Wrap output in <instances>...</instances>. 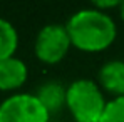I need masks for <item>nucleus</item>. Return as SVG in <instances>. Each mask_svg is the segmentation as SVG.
I'll return each mask as SVG.
<instances>
[{
	"label": "nucleus",
	"mask_w": 124,
	"mask_h": 122,
	"mask_svg": "<svg viewBox=\"0 0 124 122\" xmlns=\"http://www.w3.org/2000/svg\"><path fill=\"white\" fill-rule=\"evenodd\" d=\"M35 95L45 105V109L50 114H54V112H59L62 107H65L67 87H64L61 82L50 80V82L42 84L40 87H39V90L35 92Z\"/></svg>",
	"instance_id": "nucleus-7"
},
{
	"label": "nucleus",
	"mask_w": 124,
	"mask_h": 122,
	"mask_svg": "<svg viewBox=\"0 0 124 122\" xmlns=\"http://www.w3.org/2000/svg\"><path fill=\"white\" fill-rule=\"evenodd\" d=\"M97 84L102 89L116 97H124V60H109L102 64L97 72Z\"/></svg>",
	"instance_id": "nucleus-6"
},
{
	"label": "nucleus",
	"mask_w": 124,
	"mask_h": 122,
	"mask_svg": "<svg viewBox=\"0 0 124 122\" xmlns=\"http://www.w3.org/2000/svg\"><path fill=\"white\" fill-rule=\"evenodd\" d=\"M106 105V95L96 80L76 79L67 85L65 107L74 122H101Z\"/></svg>",
	"instance_id": "nucleus-2"
},
{
	"label": "nucleus",
	"mask_w": 124,
	"mask_h": 122,
	"mask_svg": "<svg viewBox=\"0 0 124 122\" xmlns=\"http://www.w3.org/2000/svg\"><path fill=\"white\" fill-rule=\"evenodd\" d=\"M117 14H119V17H121V20L124 22V0L121 2V5H119V8H117Z\"/></svg>",
	"instance_id": "nucleus-11"
},
{
	"label": "nucleus",
	"mask_w": 124,
	"mask_h": 122,
	"mask_svg": "<svg viewBox=\"0 0 124 122\" xmlns=\"http://www.w3.org/2000/svg\"><path fill=\"white\" fill-rule=\"evenodd\" d=\"M19 49V32L14 23L0 19V60L15 57Z\"/></svg>",
	"instance_id": "nucleus-8"
},
{
	"label": "nucleus",
	"mask_w": 124,
	"mask_h": 122,
	"mask_svg": "<svg viewBox=\"0 0 124 122\" xmlns=\"http://www.w3.org/2000/svg\"><path fill=\"white\" fill-rule=\"evenodd\" d=\"M121 2L123 0H96V2H92V7L97 8V10H101V12L109 14V10H112V8L117 10L119 8Z\"/></svg>",
	"instance_id": "nucleus-10"
},
{
	"label": "nucleus",
	"mask_w": 124,
	"mask_h": 122,
	"mask_svg": "<svg viewBox=\"0 0 124 122\" xmlns=\"http://www.w3.org/2000/svg\"><path fill=\"white\" fill-rule=\"evenodd\" d=\"M70 47L72 43L65 23H47L37 32L34 54L42 64L55 65L67 57Z\"/></svg>",
	"instance_id": "nucleus-3"
},
{
	"label": "nucleus",
	"mask_w": 124,
	"mask_h": 122,
	"mask_svg": "<svg viewBox=\"0 0 124 122\" xmlns=\"http://www.w3.org/2000/svg\"><path fill=\"white\" fill-rule=\"evenodd\" d=\"M50 117L35 94H14L0 102V122H50Z\"/></svg>",
	"instance_id": "nucleus-4"
},
{
	"label": "nucleus",
	"mask_w": 124,
	"mask_h": 122,
	"mask_svg": "<svg viewBox=\"0 0 124 122\" xmlns=\"http://www.w3.org/2000/svg\"><path fill=\"white\" fill-rule=\"evenodd\" d=\"M65 29L69 32L72 47L85 54L104 52L117 37L114 19L94 7L74 12L65 22Z\"/></svg>",
	"instance_id": "nucleus-1"
},
{
	"label": "nucleus",
	"mask_w": 124,
	"mask_h": 122,
	"mask_svg": "<svg viewBox=\"0 0 124 122\" xmlns=\"http://www.w3.org/2000/svg\"><path fill=\"white\" fill-rule=\"evenodd\" d=\"M101 122H124V97L107 100Z\"/></svg>",
	"instance_id": "nucleus-9"
},
{
	"label": "nucleus",
	"mask_w": 124,
	"mask_h": 122,
	"mask_svg": "<svg viewBox=\"0 0 124 122\" xmlns=\"http://www.w3.org/2000/svg\"><path fill=\"white\" fill-rule=\"evenodd\" d=\"M29 79V67L19 57L0 60V90L15 92Z\"/></svg>",
	"instance_id": "nucleus-5"
}]
</instances>
